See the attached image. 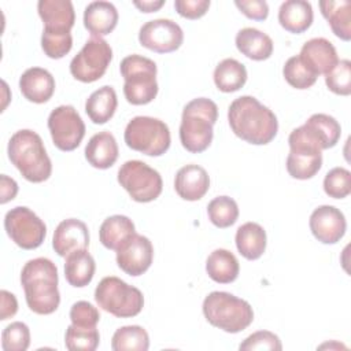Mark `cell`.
I'll return each mask as SVG.
<instances>
[{
  "label": "cell",
  "instance_id": "21",
  "mask_svg": "<svg viewBox=\"0 0 351 351\" xmlns=\"http://www.w3.org/2000/svg\"><path fill=\"white\" fill-rule=\"evenodd\" d=\"M118 11L110 1H92L84 11V26L92 37L110 34L118 23Z\"/></svg>",
  "mask_w": 351,
  "mask_h": 351
},
{
  "label": "cell",
  "instance_id": "3",
  "mask_svg": "<svg viewBox=\"0 0 351 351\" xmlns=\"http://www.w3.org/2000/svg\"><path fill=\"white\" fill-rule=\"evenodd\" d=\"M8 159L29 182H44L51 177L52 162L44 143L36 132L21 129L15 132L7 147Z\"/></svg>",
  "mask_w": 351,
  "mask_h": 351
},
{
  "label": "cell",
  "instance_id": "5",
  "mask_svg": "<svg viewBox=\"0 0 351 351\" xmlns=\"http://www.w3.org/2000/svg\"><path fill=\"white\" fill-rule=\"evenodd\" d=\"M203 314L208 324L228 332L239 333L254 321L251 304L229 292L214 291L203 300Z\"/></svg>",
  "mask_w": 351,
  "mask_h": 351
},
{
  "label": "cell",
  "instance_id": "12",
  "mask_svg": "<svg viewBox=\"0 0 351 351\" xmlns=\"http://www.w3.org/2000/svg\"><path fill=\"white\" fill-rule=\"evenodd\" d=\"M48 129L55 147L64 152L75 149L85 136V123L78 111L66 104L51 111Z\"/></svg>",
  "mask_w": 351,
  "mask_h": 351
},
{
  "label": "cell",
  "instance_id": "4",
  "mask_svg": "<svg viewBox=\"0 0 351 351\" xmlns=\"http://www.w3.org/2000/svg\"><path fill=\"white\" fill-rule=\"evenodd\" d=\"M218 118L217 104L207 97H197L185 104L180 123V141L182 147L199 154L213 141V126Z\"/></svg>",
  "mask_w": 351,
  "mask_h": 351
},
{
  "label": "cell",
  "instance_id": "41",
  "mask_svg": "<svg viewBox=\"0 0 351 351\" xmlns=\"http://www.w3.org/2000/svg\"><path fill=\"white\" fill-rule=\"evenodd\" d=\"M324 191L329 197L344 199L351 192V173L344 167H333L324 178Z\"/></svg>",
  "mask_w": 351,
  "mask_h": 351
},
{
  "label": "cell",
  "instance_id": "48",
  "mask_svg": "<svg viewBox=\"0 0 351 351\" xmlns=\"http://www.w3.org/2000/svg\"><path fill=\"white\" fill-rule=\"evenodd\" d=\"M133 4L141 12H155L165 5V0H143V1L134 0Z\"/></svg>",
  "mask_w": 351,
  "mask_h": 351
},
{
  "label": "cell",
  "instance_id": "18",
  "mask_svg": "<svg viewBox=\"0 0 351 351\" xmlns=\"http://www.w3.org/2000/svg\"><path fill=\"white\" fill-rule=\"evenodd\" d=\"M210 188V177L204 167L199 165L182 166L174 178L177 195L188 202L200 200Z\"/></svg>",
  "mask_w": 351,
  "mask_h": 351
},
{
  "label": "cell",
  "instance_id": "1",
  "mask_svg": "<svg viewBox=\"0 0 351 351\" xmlns=\"http://www.w3.org/2000/svg\"><path fill=\"white\" fill-rule=\"evenodd\" d=\"M228 122L232 132L254 145L269 144L278 132L276 114L254 96H240L228 108Z\"/></svg>",
  "mask_w": 351,
  "mask_h": 351
},
{
  "label": "cell",
  "instance_id": "46",
  "mask_svg": "<svg viewBox=\"0 0 351 351\" xmlns=\"http://www.w3.org/2000/svg\"><path fill=\"white\" fill-rule=\"evenodd\" d=\"M0 296H1V310H0V319L1 321H5L11 317H14L18 311V300L15 298L14 293L5 291V289H1L0 292Z\"/></svg>",
  "mask_w": 351,
  "mask_h": 351
},
{
  "label": "cell",
  "instance_id": "43",
  "mask_svg": "<svg viewBox=\"0 0 351 351\" xmlns=\"http://www.w3.org/2000/svg\"><path fill=\"white\" fill-rule=\"evenodd\" d=\"M241 351H255V350H273L281 351L282 344L277 335L269 330H258L250 335L240 346Z\"/></svg>",
  "mask_w": 351,
  "mask_h": 351
},
{
  "label": "cell",
  "instance_id": "36",
  "mask_svg": "<svg viewBox=\"0 0 351 351\" xmlns=\"http://www.w3.org/2000/svg\"><path fill=\"white\" fill-rule=\"evenodd\" d=\"M100 335L96 328L69 325L64 333V346L70 351H95L99 347Z\"/></svg>",
  "mask_w": 351,
  "mask_h": 351
},
{
  "label": "cell",
  "instance_id": "45",
  "mask_svg": "<svg viewBox=\"0 0 351 351\" xmlns=\"http://www.w3.org/2000/svg\"><path fill=\"white\" fill-rule=\"evenodd\" d=\"M234 5L254 21H265L269 15V5L265 0H236Z\"/></svg>",
  "mask_w": 351,
  "mask_h": 351
},
{
  "label": "cell",
  "instance_id": "9",
  "mask_svg": "<svg viewBox=\"0 0 351 351\" xmlns=\"http://www.w3.org/2000/svg\"><path fill=\"white\" fill-rule=\"evenodd\" d=\"M118 182L138 203H149L158 199L163 189L159 171L137 159L128 160L119 167Z\"/></svg>",
  "mask_w": 351,
  "mask_h": 351
},
{
  "label": "cell",
  "instance_id": "44",
  "mask_svg": "<svg viewBox=\"0 0 351 351\" xmlns=\"http://www.w3.org/2000/svg\"><path fill=\"white\" fill-rule=\"evenodd\" d=\"M174 8L182 18L199 19L210 8V0H176Z\"/></svg>",
  "mask_w": 351,
  "mask_h": 351
},
{
  "label": "cell",
  "instance_id": "25",
  "mask_svg": "<svg viewBox=\"0 0 351 351\" xmlns=\"http://www.w3.org/2000/svg\"><path fill=\"white\" fill-rule=\"evenodd\" d=\"M96 271V263L88 250H77L66 256L64 277L66 281L75 288L86 287Z\"/></svg>",
  "mask_w": 351,
  "mask_h": 351
},
{
  "label": "cell",
  "instance_id": "16",
  "mask_svg": "<svg viewBox=\"0 0 351 351\" xmlns=\"http://www.w3.org/2000/svg\"><path fill=\"white\" fill-rule=\"evenodd\" d=\"M298 56L304 63V66L317 77L321 74L325 75L339 62L335 45L324 37H315L306 41Z\"/></svg>",
  "mask_w": 351,
  "mask_h": 351
},
{
  "label": "cell",
  "instance_id": "32",
  "mask_svg": "<svg viewBox=\"0 0 351 351\" xmlns=\"http://www.w3.org/2000/svg\"><path fill=\"white\" fill-rule=\"evenodd\" d=\"M114 351H147L149 348L148 332L140 325L118 328L111 339Z\"/></svg>",
  "mask_w": 351,
  "mask_h": 351
},
{
  "label": "cell",
  "instance_id": "28",
  "mask_svg": "<svg viewBox=\"0 0 351 351\" xmlns=\"http://www.w3.org/2000/svg\"><path fill=\"white\" fill-rule=\"evenodd\" d=\"M322 16L328 21L332 32L343 41L351 40V3L348 0L319 1Z\"/></svg>",
  "mask_w": 351,
  "mask_h": 351
},
{
  "label": "cell",
  "instance_id": "15",
  "mask_svg": "<svg viewBox=\"0 0 351 351\" xmlns=\"http://www.w3.org/2000/svg\"><path fill=\"white\" fill-rule=\"evenodd\" d=\"M308 225L313 236L322 244H335L340 241L347 229L344 214L329 204L317 207L310 215Z\"/></svg>",
  "mask_w": 351,
  "mask_h": 351
},
{
  "label": "cell",
  "instance_id": "11",
  "mask_svg": "<svg viewBox=\"0 0 351 351\" xmlns=\"http://www.w3.org/2000/svg\"><path fill=\"white\" fill-rule=\"evenodd\" d=\"M4 229L8 237L23 250L38 248L47 236L44 221L25 206H16L5 214Z\"/></svg>",
  "mask_w": 351,
  "mask_h": 351
},
{
  "label": "cell",
  "instance_id": "42",
  "mask_svg": "<svg viewBox=\"0 0 351 351\" xmlns=\"http://www.w3.org/2000/svg\"><path fill=\"white\" fill-rule=\"evenodd\" d=\"M70 321L75 326L96 328L100 321L99 310L86 300L75 302L70 308Z\"/></svg>",
  "mask_w": 351,
  "mask_h": 351
},
{
  "label": "cell",
  "instance_id": "37",
  "mask_svg": "<svg viewBox=\"0 0 351 351\" xmlns=\"http://www.w3.org/2000/svg\"><path fill=\"white\" fill-rule=\"evenodd\" d=\"M282 75L285 78V81L296 89H307L310 86H313L317 81V75L313 74L306 66L304 63L300 60V58L296 56H291L284 67H282Z\"/></svg>",
  "mask_w": 351,
  "mask_h": 351
},
{
  "label": "cell",
  "instance_id": "2",
  "mask_svg": "<svg viewBox=\"0 0 351 351\" xmlns=\"http://www.w3.org/2000/svg\"><path fill=\"white\" fill-rule=\"evenodd\" d=\"M58 282V267L51 259L41 256L27 261L21 271L27 307L40 315L55 313L60 303Z\"/></svg>",
  "mask_w": 351,
  "mask_h": 351
},
{
  "label": "cell",
  "instance_id": "39",
  "mask_svg": "<svg viewBox=\"0 0 351 351\" xmlns=\"http://www.w3.org/2000/svg\"><path fill=\"white\" fill-rule=\"evenodd\" d=\"M325 84L328 89L340 96L351 93V62L341 59L337 64L325 74Z\"/></svg>",
  "mask_w": 351,
  "mask_h": 351
},
{
  "label": "cell",
  "instance_id": "8",
  "mask_svg": "<svg viewBox=\"0 0 351 351\" xmlns=\"http://www.w3.org/2000/svg\"><path fill=\"white\" fill-rule=\"evenodd\" d=\"M125 143L129 148L148 156H160L171 143L169 126L152 117H134L129 121L123 133Z\"/></svg>",
  "mask_w": 351,
  "mask_h": 351
},
{
  "label": "cell",
  "instance_id": "19",
  "mask_svg": "<svg viewBox=\"0 0 351 351\" xmlns=\"http://www.w3.org/2000/svg\"><path fill=\"white\" fill-rule=\"evenodd\" d=\"M19 89L26 100L43 104L47 103L55 92V78L43 67H30L21 75Z\"/></svg>",
  "mask_w": 351,
  "mask_h": 351
},
{
  "label": "cell",
  "instance_id": "13",
  "mask_svg": "<svg viewBox=\"0 0 351 351\" xmlns=\"http://www.w3.org/2000/svg\"><path fill=\"white\" fill-rule=\"evenodd\" d=\"M182 41L184 32L171 19H152L145 22L138 30L140 45L158 53L174 52L181 47Z\"/></svg>",
  "mask_w": 351,
  "mask_h": 351
},
{
  "label": "cell",
  "instance_id": "7",
  "mask_svg": "<svg viewBox=\"0 0 351 351\" xmlns=\"http://www.w3.org/2000/svg\"><path fill=\"white\" fill-rule=\"evenodd\" d=\"M95 300L101 310L117 318L136 317L144 307L141 291L114 276L100 280L95 289Z\"/></svg>",
  "mask_w": 351,
  "mask_h": 351
},
{
  "label": "cell",
  "instance_id": "34",
  "mask_svg": "<svg viewBox=\"0 0 351 351\" xmlns=\"http://www.w3.org/2000/svg\"><path fill=\"white\" fill-rule=\"evenodd\" d=\"M207 215L213 225L225 229L237 221L239 206L229 196H217L207 204Z\"/></svg>",
  "mask_w": 351,
  "mask_h": 351
},
{
  "label": "cell",
  "instance_id": "14",
  "mask_svg": "<svg viewBox=\"0 0 351 351\" xmlns=\"http://www.w3.org/2000/svg\"><path fill=\"white\" fill-rule=\"evenodd\" d=\"M154 247L148 237L133 233L117 250V265L129 276L137 277L145 273L152 265Z\"/></svg>",
  "mask_w": 351,
  "mask_h": 351
},
{
  "label": "cell",
  "instance_id": "27",
  "mask_svg": "<svg viewBox=\"0 0 351 351\" xmlns=\"http://www.w3.org/2000/svg\"><path fill=\"white\" fill-rule=\"evenodd\" d=\"M236 247L241 256L248 261L259 259L266 250V232L256 222H245L236 232Z\"/></svg>",
  "mask_w": 351,
  "mask_h": 351
},
{
  "label": "cell",
  "instance_id": "31",
  "mask_svg": "<svg viewBox=\"0 0 351 351\" xmlns=\"http://www.w3.org/2000/svg\"><path fill=\"white\" fill-rule=\"evenodd\" d=\"M213 78L218 90L232 93L244 86L247 81V69L239 60L226 58L217 64Z\"/></svg>",
  "mask_w": 351,
  "mask_h": 351
},
{
  "label": "cell",
  "instance_id": "23",
  "mask_svg": "<svg viewBox=\"0 0 351 351\" xmlns=\"http://www.w3.org/2000/svg\"><path fill=\"white\" fill-rule=\"evenodd\" d=\"M237 49L251 60H266L273 53V40L255 27L240 29L234 38Z\"/></svg>",
  "mask_w": 351,
  "mask_h": 351
},
{
  "label": "cell",
  "instance_id": "40",
  "mask_svg": "<svg viewBox=\"0 0 351 351\" xmlns=\"http://www.w3.org/2000/svg\"><path fill=\"white\" fill-rule=\"evenodd\" d=\"M30 346L29 326L21 321L11 322L1 333V348L4 351H26Z\"/></svg>",
  "mask_w": 351,
  "mask_h": 351
},
{
  "label": "cell",
  "instance_id": "20",
  "mask_svg": "<svg viewBox=\"0 0 351 351\" xmlns=\"http://www.w3.org/2000/svg\"><path fill=\"white\" fill-rule=\"evenodd\" d=\"M37 11L47 30L70 32L74 26L75 12L70 0H40Z\"/></svg>",
  "mask_w": 351,
  "mask_h": 351
},
{
  "label": "cell",
  "instance_id": "30",
  "mask_svg": "<svg viewBox=\"0 0 351 351\" xmlns=\"http://www.w3.org/2000/svg\"><path fill=\"white\" fill-rule=\"evenodd\" d=\"M133 233H136V228L133 221L121 214H115L107 217L99 229L100 243L107 250L117 251L122 243H125Z\"/></svg>",
  "mask_w": 351,
  "mask_h": 351
},
{
  "label": "cell",
  "instance_id": "29",
  "mask_svg": "<svg viewBox=\"0 0 351 351\" xmlns=\"http://www.w3.org/2000/svg\"><path fill=\"white\" fill-rule=\"evenodd\" d=\"M206 271L213 281L230 284L239 277L240 265L234 254L225 248H217L207 256Z\"/></svg>",
  "mask_w": 351,
  "mask_h": 351
},
{
  "label": "cell",
  "instance_id": "22",
  "mask_svg": "<svg viewBox=\"0 0 351 351\" xmlns=\"http://www.w3.org/2000/svg\"><path fill=\"white\" fill-rule=\"evenodd\" d=\"M119 148L114 134L110 132H99L93 134L85 147V159L95 169H108L118 159Z\"/></svg>",
  "mask_w": 351,
  "mask_h": 351
},
{
  "label": "cell",
  "instance_id": "38",
  "mask_svg": "<svg viewBox=\"0 0 351 351\" xmlns=\"http://www.w3.org/2000/svg\"><path fill=\"white\" fill-rule=\"evenodd\" d=\"M73 47V37L70 32H55L43 29L41 48L51 59H60L66 56Z\"/></svg>",
  "mask_w": 351,
  "mask_h": 351
},
{
  "label": "cell",
  "instance_id": "17",
  "mask_svg": "<svg viewBox=\"0 0 351 351\" xmlns=\"http://www.w3.org/2000/svg\"><path fill=\"white\" fill-rule=\"evenodd\" d=\"M89 245V230L85 222L77 218L63 219L55 229L52 247L59 256L66 258L70 252L85 250Z\"/></svg>",
  "mask_w": 351,
  "mask_h": 351
},
{
  "label": "cell",
  "instance_id": "33",
  "mask_svg": "<svg viewBox=\"0 0 351 351\" xmlns=\"http://www.w3.org/2000/svg\"><path fill=\"white\" fill-rule=\"evenodd\" d=\"M322 166L321 152L289 151L287 156V171L292 178L308 180L314 177Z\"/></svg>",
  "mask_w": 351,
  "mask_h": 351
},
{
  "label": "cell",
  "instance_id": "47",
  "mask_svg": "<svg viewBox=\"0 0 351 351\" xmlns=\"http://www.w3.org/2000/svg\"><path fill=\"white\" fill-rule=\"evenodd\" d=\"M0 193H1V197H0L1 204H5L7 202L12 200L18 193L16 181L14 178L5 176V174H1V177H0Z\"/></svg>",
  "mask_w": 351,
  "mask_h": 351
},
{
  "label": "cell",
  "instance_id": "26",
  "mask_svg": "<svg viewBox=\"0 0 351 351\" xmlns=\"http://www.w3.org/2000/svg\"><path fill=\"white\" fill-rule=\"evenodd\" d=\"M118 106L117 92L112 86L104 85L95 92L85 101V112L89 119L96 125L108 122L115 114Z\"/></svg>",
  "mask_w": 351,
  "mask_h": 351
},
{
  "label": "cell",
  "instance_id": "10",
  "mask_svg": "<svg viewBox=\"0 0 351 351\" xmlns=\"http://www.w3.org/2000/svg\"><path fill=\"white\" fill-rule=\"evenodd\" d=\"M112 59V49L103 37H90L70 62L71 75L85 84L100 80Z\"/></svg>",
  "mask_w": 351,
  "mask_h": 351
},
{
  "label": "cell",
  "instance_id": "24",
  "mask_svg": "<svg viewBox=\"0 0 351 351\" xmlns=\"http://www.w3.org/2000/svg\"><path fill=\"white\" fill-rule=\"evenodd\" d=\"M314 19L313 7L306 0H287L280 5L278 22L289 33L306 32Z\"/></svg>",
  "mask_w": 351,
  "mask_h": 351
},
{
  "label": "cell",
  "instance_id": "35",
  "mask_svg": "<svg viewBox=\"0 0 351 351\" xmlns=\"http://www.w3.org/2000/svg\"><path fill=\"white\" fill-rule=\"evenodd\" d=\"M304 123H307L322 141L324 149H329L335 147L341 136L340 123L328 114H313Z\"/></svg>",
  "mask_w": 351,
  "mask_h": 351
},
{
  "label": "cell",
  "instance_id": "6",
  "mask_svg": "<svg viewBox=\"0 0 351 351\" xmlns=\"http://www.w3.org/2000/svg\"><path fill=\"white\" fill-rule=\"evenodd\" d=\"M121 75L125 80L123 95L128 103L144 106L151 103L158 95L156 63L141 55H129L121 60Z\"/></svg>",
  "mask_w": 351,
  "mask_h": 351
}]
</instances>
